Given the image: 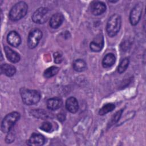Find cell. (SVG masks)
Listing matches in <instances>:
<instances>
[{
	"mask_svg": "<svg viewBox=\"0 0 146 146\" xmlns=\"http://www.w3.org/2000/svg\"><path fill=\"white\" fill-rule=\"evenodd\" d=\"M22 102L27 106L37 104L40 99L39 92L34 90L22 88L20 90Z\"/></svg>",
	"mask_w": 146,
	"mask_h": 146,
	"instance_id": "cell-1",
	"label": "cell"
},
{
	"mask_svg": "<svg viewBox=\"0 0 146 146\" xmlns=\"http://www.w3.org/2000/svg\"><path fill=\"white\" fill-rule=\"evenodd\" d=\"M28 6L23 1L15 3L9 12V18L13 21H17L24 17L27 12Z\"/></svg>",
	"mask_w": 146,
	"mask_h": 146,
	"instance_id": "cell-2",
	"label": "cell"
},
{
	"mask_svg": "<svg viewBox=\"0 0 146 146\" xmlns=\"http://www.w3.org/2000/svg\"><path fill=\"white\" fill-rule=\"evenodd\" d=\"M121 19L118 14H115L110 17L106 26L107 33L109 36L113 37L117 34L121 27Z\"/></svg>",
	"mask_w": 146,
	"mask_h": 146,
	"instance_id": "cell-3",
	"label": "cell"
},
{
	"mask_svg": "<svg viewBox=\"0 0 146 146\" xmlns=\"http://www.w3.org/2000/svg\"><path fill=\"white\" fill-rule=\"evenodd\" d=\"M19 117L20 114L18 112L14 111L7 114L2 121L1 127L2 131L3 133L9 132Z\"/></svg>",
	"mask_w": 146,
	"mask_h": 146,
	"instance_id": "cell-4",
	"label": "cell"
},
{
	"mask_svg": "<svg viewBox=\"0 0 146 146\" xmlns=\"http://www.w3.org/2000/svg\"><path fill=\"white\" fill-rule=\"evenodd\" d=\"M50 16L48 8L42 7L38 8L32 15V19L34 22L38 24H43L47 22Z\"/></svg>",
	"mask_w": 146,
	"mask_h": 146,
	"instance_id": "cell-5",
	"label": "cell"
},
{
	"mask_svg": "<svg viewBox=\"0 0 146 146\" xmlns=\"http://www.w3.org/2000/svg\"><path fill=\"white\" fill-rule=\"evenodd\" d=\"M42 32L38 29L31 30L27 38V45L30 48H34L38 44L40 40L42 38Z\"/></svg>",
	"mask_w": 146,
	"mask_h": 146,
	"instance_id": "cell-6",
	"label": "cell"
},
{
	"mask_svg": "<svg viewBox=\"0 0 146 146\" xmlns=\"http://www.w3.org/2000/svg\"><path fill=\"white\" fill-rule=\"evenodd\" d=\"M143 11V5L137 3L131 10L129 14V21L132 25H136L140 20Z\"/></svg>",
	"mask_w": 146,
	"mask_h": 146,
	"instance_id": "cell-7",
	"label": "cell"
},
{
	"mask_svg": "<svg viewBox=\"0 0 146 146\" xmlns=\"http://www.w3.org/2000/svg\"><path fill=\"white\" fill-rule=\"evenodd\" d=\"M90 10L94 15H100L106 11V5L102 1H93L91 3Z\"/></svg>",
	"mask_w": 146,
	"mask_h": 146,
	"instance_id": "cell-8",
	"label": "cell"
},
{
	"mask_svg": "<svg viewBox=\"0 0 146 146\" xmlns=\"http://www.w3.org/2000/svg\"><path fill=\"white\" fill-rule=\"evenodd\" d=\"M104 46V38L102 34L98 35L90 43V48L94 52L100 51Z\"/></svg>",
	"mask_w": 146,
	"mask_h": 146,
	"instance_id": "cell-9",
	"label": "cell"
},
{
	"mask_svg": "<svg viewBox=\"0 0 146 146\" xmlns=\"http://www.w3.org/2000/svg\"><path fill=\"white\" fill-rule=\"evenodd\" d=\"M45 138L42 135L34 133L27 141V144L30 146H40L43 145L45 143Z\"/></svg>",
	"mask_w": 146,
	"mask_h": 146,
	"instance_id": "cell-10",
	"label": "cell"
},
{
	"mask_svg": "<svg viewBox=\"0 0 146 146\" xmlns=\"http://www.w3.org/2000/svg\"><path fill=\"white\" fill-rule=\"evenodd\" d=\"M7 41L10 46L14 47H17L21 44V38L17 32L15 31H11L7 36Z\"/></svg>",
	"mask_w": 146,
	"mask_h": 146,
	"instance_id": "cell-11",
	"label": "cell"
},
{
	"mask_svg": "<svg viewBox=\"0 0 146 146\" xmlns=\"http://www.w3.org/2000/svg\"><path fill=\"white\" fill-rule=\"evenodd\" d=\"M63 21L64 16L62 13H55L50 18V26L52 29H57L60 26Z\"/></svg>",
	"mask_w": 146,
	"mask_h": 146,
	"instance_id": "cell-12",
	"label": "cell"
},
{
	"mask_svg": "<svg viewBox=\"0 0 146 146\" xmlns=\"http://www.w3.org/2000/svg\"><path fill=\"white\" fill-rule=\"evenodd\" d=\"M4 50L7 58L11 62L17 63L20 60L21 58L19 54L10 47L6 46L4 47Z\"/></svg>",
	"mask_w": 146,
	"mask_h": 146,
	"instance_id": "cell-13",
	"label": "cell"
},
{
	"mask_svg": "<svg viewBox=\"0 0 146 146\" xmlns=\"http://www.w3.org/2000/svg\"><path fill=\"white\" fill-rule=\"evenodd\" d=\"M66 108L71 113H76L79 109L77 99L74 97L68 98L66 102Z\"/></svg>",
	"mask_w": 146,
	"mask_h": 146,
	"instance_id": "cell-14",
	"label": "cell"
},
{
	"mask_svg": "<svg viewBox=\"0 0 146 146\" xmlns=\"http://www.w3.org/2000/svg\"><path fill=\"white\" fill-rule=\"evenodd\" d=\"M62 104V100L57 97L48 99L47 101V107L50 110H56L60 108Z\"/></svg>",
	"mask_w": 146,
	"mask_h": 146,
	"instance_id": "cell-15",
	"label": "cell"
},
{
	"mask_svg": "<svg viewBox=\"0 0 146 146\" xmlns=\"http://www.w3.org/2000/svg\"><path fill=\"white\" fill-rule=\"evenodd\" d=\"M1 72L9 77H11L15 74L16 68L13 65L4 63L1 66Z\"/></svg>",
	"mask_w": 146,
	"mask_h": 146,
	"instance_id": "cell-16",
	"label": "cell"
},
{
	"mask_svg": "<svg viewBox=\"0 0 146 146\" xmlns=\"http://www.w3.org/2000/svg\"><path fill=\"white\" fill-rule=\"evenodd\" d=\"M116 61V57L112 53H108L105 55L102 60V66L104 68L112 67Z\"/></svg>",
	"mask_w": 146,
	"mask_h": 146,
	"instance_id": "cell-17",
	"label": "cell"
},
{
	"mask_svg": "<svg viewBox=\"0 0 146 146\" xmlns=\"http://www.w3.org/2000/svg\"><path fill=\"white\" fill-rule=\"evenodd\" d=\"M74 70L77 72H82L86 69L87 64L86 62L82 59H78L74 61L72 63Z\"/></svg>",
	"mask_w": 146,
	"mask_h": 146,
	"instance_id": "cell-18",
	"label": "cell"
},
{
	"mask_svg": "<svg viewBox=\"0 0 146 146\" xmlns=\"http://www.w3.org/2000/svg\"><path fill=\"white\" fill-rule=\"evenodd\" d=\"M32 115L35 117L42 119H46L50 117L51 113L43 110H34L31 111Z\"/></svg>",
	"mask_w": 146,
	"mask_h": 146,
	"instance_id": "cell-19",
	"label": "cell"
},
{
	"mask_svg": "<svg viewBox=\"0 0 146 146\" xmlns=\"http://www.w3.org/2000/svg\"><path fill=\"white\" fill-rule=\"evenodd\" d=\"M59 71V68L56 66H51L47 68L43 73V75L45 78H50L55 75Z\"/></svg>",
	"mask_w": 146,
	"mask_h": 146,
	"instance_id": "cell-20",
	"label": "cell"
},
{
	"mask_svg": "<svg viewBox=\"0 0 146 146\" xmlns=\"http://www.w3.org/2000/svg\"><path fill=\"white\" fill-rule=\"evenodd\" d=\"M115 108V106L113 103H107L104 105L99 110V114L100 115H104L106 113L113 111Z\"/></svg>",
	"mask_w": 146,
	"mask_h": 146,
	"instance_id": "cell-21",
	"label": "cell"
},
{
	"mask_svg": "<svg viewBox=\"0 0 146 146\" xmlns=\"http://www.w3.org/2000/svg\"><path fill=\"white\" fill-rule=\"evenodd\" d=\"M129 59L127 58H125L123 59L120 63L119 65L118 66L117 68V71L120 74H122L124 72L127 68L128 65H129Z\"/></svg>",
	"mask_w": 146,
	"mask_h": 146,
	"instance_id": "cell-22",
	"label": "cell"
},
{
	"mask_svg": "<svg viewBox=\"0 0 146 146\" xmlns=\"http://www.w3.org/2000/svg\"><path fill=\"white\" fill-rule=\"evenodd\" d=\"M123 112V110H121L117 112H116L113 115V116L112 117L110 123H109V125L110 126H111L113 124H115L117 122V121L119 120L121 115V113Z\"/></svg>",
	"mask_w": 146,
	"mask_h": 146,
	"instance_id": "cell-23",
	"label": "cell"
},
{
	"mask_svg": "<svg viewBox=\"0 0 146 146\" xmlns=\"http://www.w3.org/2000/svg\"><path fill=\"white\" fill-rule=\"evenodd\" d=\"M40 128L43 131H45L46 132H50L52 128V125L51 123L48 121H45L42 123V124L40 127Z\"/></svg>",
	"mask_w": 146,
	"mask_h": 146,
	"instance_id": "cell-24",
	"label": "cell"
},
{
	"mask_svg": "<svg viewBox=\"0 0 146 146\" xmlns=\"http://www.w3.org/2000/svg\"><path fill=\"white\" fill-rule=\"evenodd\" d=\"M54 62L55 63H57V64L60 63L63 60L62 54L59 52H56L54 54Z\"/></svg>",
	"mask_w": 146,
	"mask_h": 146,
	"instance_id": "cell-25",
	"label": "cell"
},
{
	"mask_svg": "<svg viewBox=\"0 0 146 146\" xmlns=\"http://www.w3.org/2000/svg\"><path fill=\"white\" fill-rule=\"evenodd\" d=\"M64 115L62 113H59L58 115V119L59 120L61 121V119H62V120H64Z\"/></svg>",
	"mask_w": 146,
	"mask_h": 146,
	"instance_id": "cell-26",
	"label": "cell"
}]
</instances>
